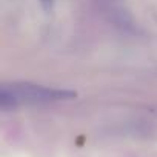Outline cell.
Listing matches in <instances>:
<instances>
[{
  "label": "cell",
  "instance_id": "cell-2",
  "mask_svg": "<svg viewBox=\"0 0 157 157\" xmlns=\"http://www.w3.org/2000/svg\"><path fill=\"white\" fill-rule=\"evenodd\" d=\"M39 3H40V6L45 13H52L56 0H39Z\"/></svg>",
  "mask_w": 157,
  "mask_h": 157
},
{
  "label": "cell",
  "instance_id": "cell-1",
  "mask_svg": "<svg viewBox=\"0 0 157 157\" xmlns=\"http://www.w3.org/2000/svg\"><path fill=\"white\" fill-rule=\"evenodd\" d=\"M16 96L19 105L20 103H49V102H60V100H71L77 96L75 91L71 90H59L49 88L42 85H34L28 82L11 83L8 85Z\"/></svg>",
  "mask_w": 157,
  "mask_h": 157
}]
</instances>
